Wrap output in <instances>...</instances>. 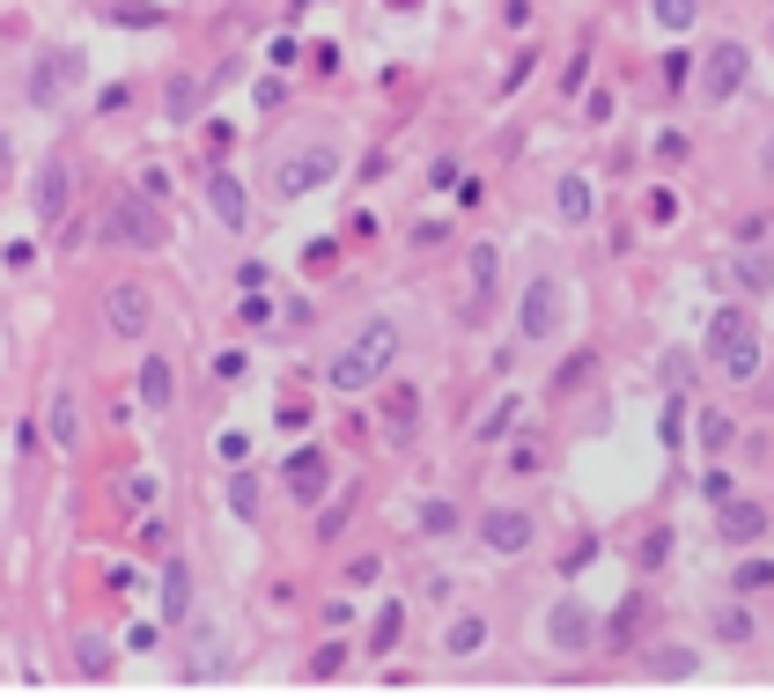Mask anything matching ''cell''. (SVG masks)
<instances>
[{
	"label": "cell",
	"mask_w": 774,
	"mask_h": 700,
	"mask_svg": "<svg viewBox=\"0 0 774 700\" xmlns=\"http://www.w3.org/2000/svg\"><path fill=\"white\" fill-rule=\"evenodd\" d=\"M391 362H399V325H391V317H369L362 332L325 362V384H333L339 398H355V391L391 384Z\"/></svg>",
	"instance_id": "6da1fadb"
},
{
	"label": "cell",
	"mask_w": 774,
	"mask_h": 700,
	"mask_svg": "<svg viewBox=\"0 0 774 700\" xmlns=\"http://www.w3.org/2000/svg\"><path fill=\"white\" fill-rule=\"evenodd\" d=\"M708 369L723 384H752L760 376V325H752V303H716L708 310V339H701Z\"/></svg>",
	"instance_id": "7a4b0ae2"
},
{
	"label": "cell",
	"mask_w": 774,
	"mask_h": 700,
	"mask_svg": "<svg viewBox=\"0 0 774 700\" xmlns=\"http://www.w3.org/2000/svg\"><path fill=\"white\" fill-rule=\"evenodd\" d=\"M97 237H103V243H119V251H163V243H170L163 199H148V193H119L111 207H103Z\"/></svg>",
	"instance_id": "3957f363"
},
{
	"label": "cell",
	"mask_w": 774,
	"mask_h": 700,
	"mask_svg": "<svg viewBox=\"0 0 774 700\" xmlns=\"http://www.w3.org/2000/svg\"><path fill=\"white\" fill-rule=\"evenodd\" d=\"M560 325H568V281H560V273H532V281H524V295H516V339L554 347Z\"/></svg>",
	"instance_id": "277c9868"
},
{
	"label": "cell",
	"mask_w": 774,
	"mask_h": 700,
	"mask_svg": "<svg viewBox=\"0 0 774 700\" xmlns=\"http://www.w3.org/2000/svg\"><path fill=\"white\" fill-rule=\"evenodd\" d=\"M745 74H752V52L738 45V37H723V45H708L701 59H694V89H701V103H730L745 89Z\"/></svg>",
	"instance_id": "5b68a950"
},
{
	"label": "cell",
	"mask_w": 774,
	"mask_h": 700,
	"mask_svg": "<svg viewBox=\"0 0 774 700\" xmlns=\"http://www.w3.org/2000/svg\"><path fill=\"white\" fill-rule=\"evenodd\" d=\"M339 185V147H295L288 163H273V193L281 199H310Z\"/></svg>",
	"instance_id": "8992f818"
},
{
	"label": "cell",
	"mask_w": 774,
	"mask_h": 700,
	"mask_svg": "<svg viewBox=\"0 0 774 700\" xmlns=\"http://www.w3.org/2000/svg\"><path fill=\"white\" fill-rule=\"evenodd\" d=\"M103 332L126 339V347L148 339L155 332V295H148L141 281H111V288H103Z\"/></svg>",
	"instance_id": "52a82bcc"
},
{
	"label": "cell",
	"mask_w": 774,
	"mask_h": 700,
	"mask_svg": "<svg viewBox=\"0 0 774 700\" xmlns=\"http://www.w3.org/2000/svg\"><path fill=\"white\" fill-rule=\"evenodd\" d=\"M81 74H89V59H81V52L74 45H52V52H37V59H30V103H37V111H52V103L67 97L74 81H81Z\"/></svg>",
	"instance_id": "ba28073f"
},
{
	"label": "cell",
	"mask_w": 774,
	"mask_h": 700,
	"mask_svg": "<svg viewBox=\"0 0 774 700\" xmlns=\"http://www.w3.org/2000/svg\"><path fill=\"white\" fill-rule=\"evenodd\" d=\"M67 207H74V163L67 155H45L37 185H30V215H37V229H52V221H67Z\"/></svg>",
	"instance_id": "9c48e42d"
},
{
	"label": "cell",
	"mask_w": 774,
	"mask_h": 700,
	"mask_svg": "<svg viewBox=\"0 0 774 700\" xmlns=\"http://www.w3.org/2000/svg\"><path fill=\"white\" fill-rule=\"evenodd\" d=\"M480 546H487V554H509V560L532 554V546H538V516H532V508H487V516H480Z\"/></svg>",
	"instance_id": "30bf717a"
},
{
	"label": "cell",
	"mask_w": 774,
	"mask_h": 700,
	"mask_svg": "<svg viewBox=\"0 0 774 700\" xmlns=\"http://www.w3.org/2000/svg\"><path fill=\"white\" fill-rule=\"evenodd\" d=\"M207 215L229 229V237H243V221H251V199H243V177L229 163H207Z\"/></svg>",
	"instance_id": "8fae6325"
},
{
	"label": "cell",
	"mask_w": 774,
	"mask_h": 700,
	"mask_svg": "<svg viewBox=\"0 0 774 700\" xmlns=\"http://www.w3.org/2000/svg\"><path fill=\"white\" fill-rule=\"evenodd\" d=\"M546 642L568 649V656H590V649H598V620H590L576 598H560L554 612H546Z\"/></svg>",
	"instance_id": "7c38bea8"
},
{
	"label": "cell",
	"mask_w": 774,
	"mask_h": 700,
	"mask_svg": "<svg viewBox=\"0 0 774 700\" xmlns=\"http://www.w3.org/2000/svg\"><path fill=\"white\" fill-rule=\"evenodd\" d=\"M193 568H185V560L170 554L163 560V582H155V620H163V627H185V620H193Z\"/></svg>",
	"instance_id": "4fadbf2b"
},
{
	"label": "cell",
	"mask_w": 774,
	"mask_h": 700,
	"mask_svg": "<svg viewBox=\"0 0 774 700\" xmlns=\"http://www.w3.org/2000/svg\"><path fill=\"white\" fill-rule=\"evenodd\" d=\"M730 288H738V303H767L774 295V259L760 243H738L730 251Z\"/></svg>",
	"instance_id": "5bb4252c"
},
{
	"label": "cell",
	"mask_w": 774,
	"mask_h": 700,
	"mask_svg": "<svg viewBox=\"0 0 774 700\" xmlns=\"http://www.w3.org/2000/svg\"><path fill=\"white\" fill-rule=\"evenodd\" d=\"M281 486H288L295 502H325V486H333V458H325V450H295V458L281 464Z\"/></svg>",
	"instance_id": "9a60e30c"
},
{
	"label": "cell",
	"mask_w": 774,
	"mask_h": 700,
	"mask_svg": "<svg viewBox=\"0 0 774 700\" xmlns=\"http://www.w3.org/2000/svg\"><path fill=\"white\" fill-rule=\"evenodd\" d=\"M716 532H723L730 546H752V538H767V508L745 502V494H723V502H716Z\"/></svg>",
	"instance_id": "2e32d148"
},
{
	"label": "cell",
	"mask_w": 774,
	"mask_h": 700,
	"mask_svg": "<svg viewBox=\"0 0 774 700\" xmlns=\"http://www.w3.org/2000/svg\"><path fill=\"white\" fill-rule=\"evenodd\" d=\"M494 303H502V251L472 243V303H465V317H487Z\"/></svg>",
	"instance_id": "e0dca14e"
},
{
	"label": "cell",
	"mask_w": 774,
	"mask_h": 700,
	"mask_svg": "<svg viewBox=\"0 0 774 700\" xmlns=\"http://www.w3.org/2000/svg\"><path fill=\"white\" fill-rule=\"evenodd\" d=\"M487 649V612H472V604H465V612H450V620H443V656H480Z\"/></svg>",
	"instance_id": "ac0fdd59"
},
{
	"label": "cell",
	"mask_w": 774,
	"mask_h": 700,
	"mask_svg": "<svg viewBox=\"0 0 774 700\" xmlns=\"http://www.w3.org/2000/svg\"><path fill=\"white\" fill-rule=\"evenodd\" d=\"M45 435H52V450H81V398H74L67 384L52 391V413H45Z\"/></svg>",
	"instance_id": "d6986e66"
},
{
	"label": "cell",
	"mask_w": 774,
	"mask_h": 700,
	"mask_svg": "<svg viewBox=\"0 0 774 700\" xmlns=\"http://www.w3.org/2000/svg\"><path fill=\"white\" fill-rule=\"evenodd\" d=\"M133 391H141V406H148V413H170V398H177V376H170V362H163V354H148V362H141Z\"/></svg>",
	"instance_id": "ffe728a7"
},
{
	"label": "cell",
	"mask_w": 774,
	"mask_h": 700,
	"mask_svg": "<svg viewBox=\"0 0 774 700\" xmlns=\"http://www.w3.org/2000/svg\"><path fill=\"white\" fill-rule=\"evenodd\" d=\"M199 97H207V89H199L193 74H170L163 81V119L170 125H199Z\"/></svg>",
	"instance_id": "44dd1931"
},
{
	"label": "cell",
	"mask_w": 774,
	"mask_h": 700,
	"mask_svg": "<svg viewBox=\"0 0 774 700\" xmlns=\"http://www.w3.org/2000/svg\"><path fill=\"white\" fill-rule=\"evenodd\" d=\"M554 207H560V221H568V229H582V221L598 215V193H590V177H560Z\"/></svg>",
	"instance_id": "7402d4cb"
},
{
	"label": "cell",
	"mask_w": 774,
	"mask_h": 700,
	"mask_svg": "<svg viewBox=\"0 0 774 700\" xmlns=\"http://www.w3.org/2000/svg\"><path fill=\"white\" fill-rule=\"evenodd\" d=\"M413 413H421L413 384H391V398H384V428H391V442H399V450L413 442Z\"/></svg>",
	"instance_id": "603a6c76"
},
{
	"label": "cell",
	"mask_w": 774,
	"mask_h": 700,
	"mask_svg": "<svg viewBox=\"0 0 774 700\" xmlns=\"http://www.w3.org/2000/svg\"><path fill=\"white\" fill-rule=\"evenodd\" d=\"M413 524H421V538H458V524H465V508L458 502H421V516H413Z\"/></svg>",
	"instance_id": "cb8c5ba5"
},
{
	"label": "cell",
	"mask_w": 774,
	"mask_h": 700,
	"mask_svg": "<svg viewBox=\"0 0 774 700\" xmlns=\"http://www.w3.org/2000/svg\"><path fill=\"white\" fill-rule=\"evenodd\" d=\"M708 627H716V642H752V634H760V620H752L745 604H716V612H708Z\"/></svg>",
	"instance_id": "d4e9b609"
},
{
	"label": "cell",
	"mask_w": 774,
	"mask_h": 700,
	"mask_svg": "<svg viewBox=\"0 0 774 700\" xmlns=\"http://www.w3.org/2000/svg\"><path fill=\"white\" fill-rule=\"evenodd\" d=\"M399 642H406V604L391 598L384 612H377V627H369V649H377V656H391Z\"/></svg>",
	"instance_id": "484cf974"
},
{
	"label": "cell",
	"mask_w": 774,
	"mask_h": 700,
	"mask_svg": "<svg viewBox=\"0 0 774 700\" xmlns=\"http://www.w3.org/2000/svg\"><path fill=\"white\" fill-rule=\"evenodd\" d=\"M694 15H701V0H650V23L672 30V37H686V30H694Z\"/></svg>",
	"instance_id": "4316f807"
},
{
	"label": "cell",
	"mask_w": 774,
	"mask_h": 700,
	"mask_svg": "<svg viewBox=\"0 0 774 700\" xmlns=\"http://www.w3.org/2000/svg\"><path fill=\"white\" fill-rule=\"evenodd\" d=\"M694 664H701V656L686 649V642H664V649H650V678H694Z\"/></svg>",
	"instance_id": "83f0119b"
},
{
	"label": "cell",
	"mask_w": 774,
	"mask_h": 700,
	"mask_svg": "<svg viewBox=\"0 0 774 700\" xmlns=\"http://www.w3.org/2000/svg\"><path fill=\"white\" fill-rule=\"evenodd\" d=\"M229 508L237 524H259V472H229Z\"/></svg>",
	"instance_id": "f1b7e54d"
},
{
	"label": "cell",
	"mask_w": 774,
	"mask_h": 700,
	"mask_svg": "<svg viewBox=\"0 0 774 700\" xmlns=\"http://www.w3.org/2000/svg\"><path fill=\"white\" fill-rule=\"evenodd\" d=\"M516 413H524V406H516V391H509V398H494V406H487V420L472 435H480V442H502V435L516 428Z\"/></svg>",
	"instance_id": "f546056e"
},
{
	"label": "cell",
	"mask_w": 774,
	"mask_h": 700,
	"mask_svg": "<svg viewBox=\"0 0 774 700\" xmlns=\"http://www.w3.org/2000/svg\"><path fill=\"white\" fill-rule=\"evenodd\" d=\"M237 317L251 325V332H266V325H273V295H266V288H243V295H237Z\"/></svg>",
	"instance_id": "4dcf8cb0"
},
{
	"label": "cell",
	"mask_w": 774,
	"mask_h": 700,
	"mask_svg": "<svg viewBox=\"0 0 774 700\" xmlns=\"http://www.w3.org/2000/svg\"><path fill=\"white\" fill-rule=\"evenodd\" d=\"M701 442L716 450V458H723L730 442H738V428H730V413H723V406H708V413H701Z\"/></svg>",
	"instance_id": "1f68e13d"
},
{
	"label": "cell",
	"mask_w": 774,
	"mask_h": 700,
	"mask_svg": "<svg viewBox=\"0 0 774 700\" xmlns=\"http://www.w3.org/2000/svg\"><path fill=\"white\" fill-rule=\"evenodd\" d=\"M590 362H598V354H568V362L554 369V398H568V391L590 384Z\"/></svg>",
	"instance_id": "d6a6232c"
},
{
	"label": "cell",
	"mask_w": 774,
	"mask_h": 700,
	"mask_svg": "<svg viewBox=\"0 0 774 700\" xmlns=\"http://www.w3.org/2000/svg\"><path fill=\"white\" fill-rule=\"evenodd\" d=\"M701 384V369H694V354L678 347V354H664V391H694Z\"/></svg>",
	"instance_id": "836d02e7"
},
{
	"label": "cell",
	"mask_w": 774,
	"mask_h": 700,
	"mask_svg": "<svg viewBox=\"0 0 774 700\" xmlns=\"http://www.w3.org/2000/svg\"><path fill=\"white\" fill-rule=\"evenodd\" d=\"M664 450H678V442H686V391H672V398H664Z\"/></svg>",
	"instance_id": "e575fe53"
},
{
	"label": "cell",
	"mask_w": 774,
	"mask_h": 700,
	"mask_svg": "<svg viewBox=\"0 0 774 700\" xmlns=\"http://www.w3.org/2000/svg\"><path fill=\"white\" fill-rule=\"evenodd\" d=\"M111 15H119L126 30H155V23H163V8H155V0H119Z\"/></svg>",
	"instance_id": "d590c367"
},
{
	"label": "cell",
	"mask_w": 774,
	"mask_h": 700,
	"mask_svg": "<svg viewBox=\"0 0 774 700\" xmlns=\"http://www.w3.org/2000/svg\"><path fill=\"white\" fill-rule=\"evenodd\" d=\"M347 516H355V494H339L333 508H317V538H339V532H347Z\"/></svg>",
	"instance_id": "8d00e7d4"
},
{
	"label": "cell",
	"mask_w": 774,
	"mask_h": 700,
	"mask_svg": "<svg viewBox=\"0 0 774 700\" xmlns=\"http://www.w3.org/2000/svg\"><path fill=\"white\" fill-rule=\"evenodd\" d=\"M745 590H774V560H738V598Z\"/></svg>",
	"instance_id": "74e56055"
},
{
	"label": "cell",
	"mask_w": 774,
	"mask_h": 700,
	"mask_svg": "<svg viewBox=\"0 0 774 700\" xmlns=\"http://www.w3.org/2000/svg\"><path fill=\"white\" fill-rule=\"evenodd\" d=\"M694 81V52L678 45V52H664V89H686Z\"/></svg>",
	"instance_id": "f35d334b"
},
{
	"label": "cell",
	"mask_w": 774,
	"mask_h": 700,
	"mask_svg": "<svg viewBox=\"0 0 774 700\" xmlns=\"http://www.w3.org/2000/svg\"><path fill=\"white\" fill-rule=\"evenodd\" d=\"M532 67H538V52H516V59H509V74H502V97H516V89L532 81Z\"/></svg>",
	"instance_id": "ab89813d"
},
{
	"label": "cell",
	"mask_w": 774,
	"mask_h": 700,
	"mask_svg": "<svg viewBox=\"0 0 774 700\" xmlns=\"http://www.w3.org/2000/svg\"><path fill=\"white\" fill-rule=\"evenodd\" d=\"M458 177H465V169H458V155H436V163H428V193H450Z\"/></svg>",
	"instance_id": "60d3db41"
},
{
	"label": "cell",
	"mask_w": 774,
	"mask_h": 700,
	"mask_svg": "<svg viewBox=\"0 0 774 700\" xmlns=\"http://www.w3.org/2000/svg\"><path fill=\"white\" fill-rule=\"evenodd\" d=\"M243 369H251V354H243V347H221V354H215V376H221V384H237Z\"/></svg>",
	"instance_id": "b9f144b4"
},
{
	"label": "cell",
	"mask_w": 774,
	"mask_h": 700,
	"mask_svg": "<svg viewBox=\"0 0 774 700\" xmlns=\"http://www.w3.org/2000/svg\"><path fill=\"white\" fill-rule=\"evenodd\" d=\"M155 494H163V480H155V472H133V480H126V502H133V508H148Z\"/></svg>",
	"instance_id": "7bdbcfd3"
},
{
	"label": "cell",
	"mask_w": 774,
	"mask_h": 700,
	"mask_svg": "<svg viewBox=\"0 0 774 700\" xmlns=\"http://www.w3.org/2000/svg\"><path fill=\"white\" fill-rule=\"evenodd\" d=\"M133 193H148V199H170V169H163V163H148L141 177H133Z\"/></svg>",
	"instance_id": "ee69618b"
},
{
	"label": "cell",
	"mask_w": 774,
	"mask_h": 700,
	"mask_svg": "<svg viewBox=\"0 0 774 700\" xmlns=\"http://www.w3.org/2000/svg\"><path fill=\"white\" fill-rule=\"evenodd\" d=\"M133 538H141V554H163V546H170V524H163V516H141V532H133Z\"/></svg>",
	"instance_id": "f6af8a7d"
},
{
	"label": "cell",
	"mask_w": 774,
	"mask_h": 700,
	"mask_svg": "<svg viewBox=\"0 0 774 700\" xmlns=\"http://www.w3.org/2000/svg\"><path fill=\"white\" fill-rule=\"evenodd\" d=\"M701 494H708V502H723V494H738V472H723V464H708Z\"/></svg>",
	"instance_id": "bcb514c9"
},
{
	"label": "cell",
	"mask_w": 774,
	"mask_h": 700,
	"mask_svg": "<svg viewBox=\"0 0 774 700\" xmlns=\"http://www.w3.org/2000/svg\"><path fill=\"white\" fill-rule=\"evenodd\" d=\"M81 671H89V678H103V671H111V649H103L97 634H89V642H81Z\"/></svg>",
	"instance_id": "7dc6e473"
},
{
	"label": "cell",
	"mask_w": 774,
	"mask_h": 700,
	"mask_svg": "<svg viewBox=\"0 0 774 700\" xmlns=\"http://www.w3.org/2000/svg\"><path fill=\"white\" fill-rule=\"evenodd\" d=\"M443 243H450L443 221H421V229H413V251H443Z\"/></svg>",
	"instance_id": "c3c4849f"
},
{
	"label": "cell",
	"mask_w": 774,
	"mask_h": 700,
	"mask_svg": "<svg viewBox=\"0 0 774 700\" xmlns=\"http://www.w3.org/2000/svg\"><path fill=\"white\" fill-rule=\"evenodd\" d=\"M339 664H347V649H339V642H325V649H317V664H310V678H333Z\"/></svg>",
	"instance_id": "681fc988"
},
{
	"label": "cell",
	"mask_w": 774,
	"mask_h": 700,
	"mask_svg": "<svg viewBox=\"0 0 774 700\" xmlns=\"http://www.w3.org/2000/svg\"><path fill=\"white\" fill-rule=\"evenodd\" d=\"M266 259H243V266H237V288H266Z\"/></svg>",
	"instance_id": "f907efd6"
},
{
	"label": "cell",
	"mask_w": 774,
	"mask_h": 700,
	"mask_svg": "<svg viewBox=\"0 0 774 700\" xmlns=\"http://www.w3.org/2000/svg\"><path fill=\"white\" fill-rule=\"evenodd\" d=\"M229 141H237V133H229V125H221V119L207 125V163H221V155H229Z\"/></svg>",
	"instance_id": "816d5d0a"
},
{
	"label": "cell",
	"mask_w": 774,
	"mask_h": 700,
	"mask_svg": "<svg viewBox=\"0 0 774 700\" xmlns=\"http://www.w3.org/2000/svg\"><path fill=\"white\" fill-rule=\"evenodd\" d=\"M502 23L509 30H532V0H502Z\"/></svg>",
	"instance_id": "f5cc1de1"
},
{
	"label": "cell",
	"mask_w": 774,
	"mask_h": 700,
	"mask_svg": "<svg viewBox=\"0 0 774 700\" xmlns=\"http://www.w3.org/2000/svg\"><path fill=\"white\" fill-rule=\"evenodd\" d=\"M650 221H678V193H650Z\"/></svg>",
	"instance_id": "db71d44e"
},
{
	"label": "cell",
	"mask_w": 774,
	"mask_h": 700,
	"mask_svg": "<svg viewBox=\"0 0 774 700\" xmlns=\"http://www.w3.org/2000/svg\"><path fill=\"white\" fill-rule=\"evenodd\" d=\"M377 576H384V560H377V554H362L355 568H347V582H377Z\"/></svg>",
	"instance_id": "11a10c76"
},
{
	"label": "cell",
	"mask_w": 774,
	"mask_h": 700,
	"mask_svg": "<svg viewBox=\"0 0 774 700\" xmlns=\"http://www.w3.org/2000/svg\"><path fill=\"white\" fill-rule=\"evenodd\" d=\"M760 177H767V185H774V133H767V141H760Z\"/></svg>",
	"instance_id": "9f6ffc18"
},
{
	"label": "cell",
	"mask_w": 774,
	"mask_h": 700,
	"mask_svg": "<svg viewBox=\"0 0 774 700\" xmlns=\"http://www.w3.org/2000/svg\"><path fill=\"white\" fill-rule=\"evenodd\" d=\"M8 163H15V155H8V133H0V185H8Z\"/></svg>",
	"instance_id": "6f0895ef"
},
{
	"label": "cell",
	"mask_w": 774,
	"mask_h": 700,
	"mask_svg": "<svg viewBox=\"0 0 774 700\" xmlns=\"http://www.w3.org/2000/svg\"><path fill=\"white\" fill-rule=\"evenodd\" d=\"M399 8H421V0H399Z\"/></svg>",
	"instance_id": "680465c9"
},
{
	"label": "cell",
	"mask_w": 774,
	"mask_h": 700,
	"mask_svg": "<svg viewBox=\"0 0 774 700\" xmlns=\"http://www.w3.org/2000/svg\"><path fill=\"white\" fill-rule=\"evenodd\" d=\"M767 30H774V23H767Z\"/></svg>",
	"instance_id": "91938a15"
}]
</instances>
